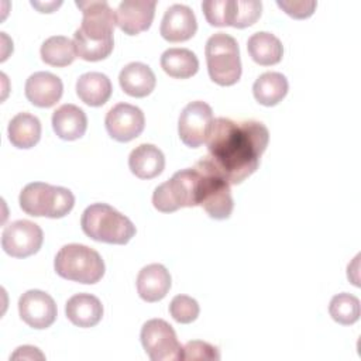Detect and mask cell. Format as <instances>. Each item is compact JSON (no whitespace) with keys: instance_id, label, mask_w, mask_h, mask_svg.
I'll use <instances>...</instances> for the list:
<instances>
[{"instance_id":"6da1fadb","label":"cell","mask_w":361,"mask_h":361,"mask_svg":"<svg viewBox=\"0 0 361 361\" xmlns=\"http://www.w3.org/2000/svg\"><path fill=\"white\" fill-rule=\"evenodd\" d=\"M269 131L255 120L214 118L207 137V158L230 185H238L259 166Z\"/></svg>"},{"instance_id":"7a4b0ae2","label":"cell","mask_w":361,"mask_h":361,"mask_svg":"<svg viewBox=\"0 0 361 361\" xmlns=\"http://www.w3.org/2000/svg\"><path fill=\"white\" fill-rule=\"evenodd\" d=\"M83 18L73 34L76 56L83 61L96 62L106 59L114 47L116 11L104 0L76 1Z\"/></svg>"},{"instance_id":"3957f363","label":"cell","mask_w":361,"mask_h":361,"mask_svg":"<svg viewBox=\"0 0 361 361\" xmlns=\"http://www.w3.org/2000/svg\"><path fill=\"white\" fill-rule=\"evenodd\" d=\"M83 233L94 241L107 244H127L135 235L133 221L107 203H93L80 217Z\"/></svg>"},{"instance_id":"277c9868","label":"cell","mask_w":361,"mask_h":361,"mask_svg":"<svg viewBox=\"0 0 361 361\" xmlns=\"http://www.w3.org/2000/svg\"><path fill=\"white\" fill-rule=\"evenodd\" d=\"M197 172L196 202L204 212L216 220H224L231 216L234 202L230 190V183L216 169L212 161L206 157L199 159L195 166Z\"/></svg>"},{"instance_id":"5b68a950","label":"cell","mask_w":361,"mask_h":361,"mask_svg":"<svg viewBox=\"0 0 361 361\" xmlns=\"http://www.w3.org/2000/svg\"><path fill=\"white\" fill-rule=\"evenodd\" d=\"M18 202L23 212L30 216L61 219L73 209L75 196L69 189L62 186L31 182L23 188Z\"/></svg>"},{"instance_id":"8992f818","label":"cell","mask_w":361,"mask_h":361,"mask_svg":"<svg viewBox=\"0 0 361 361\" xmlns=\"http://www.w3.org/2000/svg\"><path fill=\"white\" fill-rule=\"evenodd\" d=\"M55 272L68 281L96 283L104 275V261L100 254L83 244L63 245L54 261Z\"/></svg>"},{"instance_id":"52a82bcc","label":"cell","mask_w":361,"mask_h":361,"mask_svg":"<svg viewBox=\"0 0 361 361\" xmlns=\"http://www.w3.org/2000/svg\"><path fill=\"white\" fill-rule=\"evenodd\" d=\"M207 72L210 79L220 86H231L241 78L240 48L231 35L213 34L204 47Z\"/></svg>"},{"instance_id":"ba28073f","label":"cell","mask_w":361,"mask_h":361,"mask_svg":"<svg viewBox=\"0 0 361 361\" xmlns=\"http://www.w3.org/2000/svg\"><path fill=\"white\" fill-rule=\"evenodd\" d=\"M197 172L195 168H186L173 173V176L155 188L152 204L162 213H172L180 207H195Z\"/></svg>"},{"instance_id":"9c48e42d","label":"cell","mask_w":361,"mask_h":361,"mask_svg":"<svg viewBox=\"0 0 361 361\" xmlns=\"http://www.w3.org/2000/svg\"><path fill=\"white\" fill-rule=\"evenodd\" d=\"M141 344L152 361L182 360V345L173 327L162 319H151L144 323L140 333Z\"/></svg>"},{"instance_id":"30bf717a","label":"cell","mask_w":361,"mask_h":361,"mask_svg":"<svg viewBox=\"0 0 361 361\" xmlns=\"http://www.w3.org/2000/svg\"><path fill=\"white\" fill-rule=\"evenodd\" d=\"M213 121V110L207 103L202 100L190 102L179 116L178 133L180 141L190 148L200 147L207 141Z\"/></svg>"},{"instance_id":"8fae6325","label":"cell","mask_w":361,"mask_h":361,"mask_svg":"<svg viewBox=\"0 0 361 361\" xmlns=\"http://www.w3.org/2000/svg\"><path fill=\"white\" fill-rule=\"evenodd\" d=\"M42 241L41 227L30 220L11 221L1 233V248L14 258H27L38 252Z\"/></svg>"},{"instance_id":"7c38bea8","label":"cell","mask_w":361,"mask_h":361,"mask_svg":"<svg viewBox=\"0 0 361 361\" xmlns=\"http://www.w3.org/2000/svg\"><path fill=\"white\" fill-rule=\"evenodd\" d=\"M109 135L118 142H128L137 138L145 127V117L141 109L130 103H117L104 118Z\"/></svg>"},{"instance_id":"4fadbf2b","label":"cell","mask_w":361,"mask_h":361,"mask_svg":"<svg viewBox=\"0 0 361 361\" xmlns=\"http://www.w3.org/2000/svg\"><path fill=\"white\" fill-rule=\"evenodd\" d=\"M21 320L32 329L49 327L56 319V305L52 296L39 289H30L18 299Z\"/></svg>"},{"instance_id":"5bb4252c","label":"cell","mask_w":361,"mask_h":361,"mask_svg":"<svg viewBox=\"0 0 361 361\" xmlns=\"http://www.w3.org/2000/svg\"><path fill=\"white\" fill-rule=\"evenodd\" d=\"M155 0H124L116 10V25L127 35L147 31L155 16Z\"/></svg>"},{"instance_id":"9a60e30c","label":"cell","mask_w":361,"mask_h":361,"mask_svg":"<svg viewBox=\"0 0 361 361\" xmlns=\"http://www.w3.org/2000/svg\"><path fill=\"white\" fill-rule=\"evenodd\" d=\"M197 30V21L190 7L185 4H172L166 8L159 32L169 42H182L190 39Z\"/></svg>"},{"instance_id":"2e32d148","label":"cell","mask_w":361,"mask_h":361,"mask_svg":"<svg viewBox=\"0 0 361 361\" xmlns=\"http://www.w3.org/2000/svg\"><path fill=\"white\" fill-rule=\"evenodd\" d=\"M62 92V80L51 72H35L25 82V97L37 107H52Z\"/></svg>"},{"instance_id":"e0dca14e","label":"cell","mask_w":361,"mask_h":361,"mask_svg":"<svg viewBox=\"0 0 361 361\" xmlns=\"http://www.w3.org/2000/svg\"><path fill=\"white\" fill-rule=\"evenodd\" d=\"M171 274L161 264L144 267L137 276V292L145 302H158L166 296L171 289Z\"/></svg>"},{"instance_id":"ac0fdd59","label":"cell","mask_w":361,"mask_h":361,"mask_svg":"<svg viewBox=\"0 0 361 361\" xmlns=\"http://www.w3.org/2000/svg\"><path fill=\"white\" fill-rule=\"evenodd\" d=\"M65 313L72 324L78 327H93L103 317V305L94 295L76 293L68 299Z\"/></svg>"},{"instance_id":"d6986e66","label":"cell","mask_w":361,"mask_h":361,"mask_svg":"<svg viewBox=\"0 0 361 361\" xmlns=\"http://www.w3.org/2000/svg\"><path fill=\"white\" fill-rule=\"evenodd\" d=\"M52 128L59 138L73 141L86 133L87 117L80 107L66 103L52 113Z\"/></svg>"},{"instance_id":"ffe728a7","label":"cell","mask_w":361,"mask_h":361,"mask_svg":"<svg viewBox=\"0 0 361 361\" xmlns=\"http://www.w3.org/2000/svg\"><path fill=\"white\" fill-rule=\"evenodd\" d=\"M118 82L128 96L145 97L155 89L157 78L148 65L142 62H131L121 69Z\"/></svg>"},{"instance_id":"44dd1931","label":"cell","mask_w":361,"mask_h":361,"mask_svg":"<svg viewBox=\"0 0 361 361\" xmlns=\"http://www.w3.org/2000/svg\"><path fill=\"white\" fill-rule=\"evenodd\" d=\"M128 166L137 178L152 179L164 171L165 157L158 147L152 144H141L131 151Z\"/></svg>"},{"instance_id":"7402d4cb","label":"cell","mask_w":361,"mask_h":361,"mask_svg":"<svg viewBox=\"0 0 361 361\" xmlns=\"http://www.w3.org/2000/svg\"><path fill=\"white\" fill-rule=\"evenodd\" d=\"M113 86L110 79L100 72H87L76 82L78 97L92 107L103 106L111 96Z\"/></svg>"},{"instance_id":"603a6c76","label":"cell","mask_w":361,"mask_h":361,"mask_svg":"<svg viewBox=\"0 0 361 361\" xmlns=\"http://www.w3.org/2000/svg\"><path fill=\"white\" fill-rule=\"evenodd\" d=\"M7 134L16 148L28 149L37 145L41 138V123L34 114L18 113L8 123Z\"/></svg>"},{"instance_id":"cb8c5ba5","label":"cell","mask_w":361,"mask_h":361,"mask_svg":"<svg viewBox=\"0 0 361 361\" xmlns=\"http://www.w3.org/2000/svg\"><path fill=\"white\" fill-rule=\"evenodd\" d=\"M247 51L252 61L262 66L275 65L283 56V47L279 38L267 31L252 34L247 41Z\"/></svg>"},{"instance_id":"d4e9b609","label":"cell","mask_w":361,"mask_h":361,"mask_svg":"<svg viewBox=\"0 0 361 361\" xmlns=\"http://www.w3.org/2000/svg\"><path fill=\"white\" fill-rule=\"evenodd\" d=\"M288 79L279 72H265L252 85L255 100L262 106H275L286 96Z\"/></svg>"},{"instance_id":"484cf974","label":"cell","mask_w":361,"mask_h":361,"mask_svg":"<svg viewBox=\"0 0 361 361\" xmlns=\"http://www.w3.org/2000/svg\"><path fill=\"white\" fill-rule=\"evenodd\" d=\"M161 68L175 79H188L199 69L197 56L188 48H169L161 55Z\"/></svg>"},{"instance_id":"4316f807","label":"cell","mask_w":361,"mask_h":361,"mask_svg":"<svg viewBox=\"0 0 361 361\" xmlns=\"http://www.w3.org/2000/svg\"><path fill=\"white\" fill-rule=\"evenodd\" d=\"M76 58L73 41L63 35H54L44 41L41 45V59L56 68L71 65Z\"/></svg>"},{"instance_id":"83f0119b","label":"cell","mask_w":361,"mask_h":361,"mask_svg":"<svg viewBox=\"0 0 361 361\" xmlns=\"http://www.w3.org/2000/svg\"><path fill=\"white\" fill-rule=\"evenodd\" d=\"M329 313L331 319L340 324H354L360 319V299L347 292L338 293L331 298Z\"/></svg>"},{"instance_id":"f1b7e54d","label":"cell","mask_w":361,"mask_h":361,"mask_svg":"<svg viewBox=\"0 0 361 361\" xmlns=\"http://www.w3.org/2000/svg\"><path fill=\"white\" fill-rule=\"evenodd\" d=\"M235 0H204L202 3L203 14L213 27L233 25L235 17Z\"/></svg>"},{"instance_id":"f546056e","label":"cell","mask_w":361,"mask_h":361,"mask_svg":"<svg viewBox=\"0 0 361 361\" xmlns=\"http://www.w3.org/2000/svg\"><path fill=\"white\" fill-rule=\"evenodd\" d=\"M200 312L199 303L188 295H176L169 305V313L178 323L188 324L197 319Z\"/></svg>"},{"instance_id":"4dcf8cb0","label":"cell","mask_w":361,"mask_h":361,"mask_svg":"<svg viewBox=\"0 0 361 361\" xmlns=\"http://www.w3.org/2000/svg\"><path fill=\"white\" fill-rule=\"evenodd\" d=\"M237 1V8H235V17L233 27L235 28H245L252 24L261 17V10H262V3L258 0H251V1Z\"/></svg>"},{"instance_id":"1f68e13d","label":"cell","mask_w":361,"mask_h":361,"mask_svg":"<svg viewBox=\"0 0 361 361\" xmlns=\"http://www.w3.org/2000/svg\"><path fill=\"white\" fill-rule=\"evenodd\" d=\"M182 360H220V351L206 341L193 340L183 345Z\"/></svg>"},{"instance_id":"d6a6232c","label":"cell","mask_w":361,"mask_h":361,"mask_svg":"<svg viewBox=\"0 0 361 361\" xmlns=\"http://www.w3.org/2000/svg\"><path fill=\"white\" fill-rule=\"evenodd\" d=\"M276 6L279 8H282L288 16L302 20V18H307L314 13V8L317 6L316 1H286V0H278Z\"/></svg>"},{"instance_id":"836d02e7","label":"cell","mask_w":361,"mask_h":361,"mask_svg":"<svg viewBox=\"0 0 361 361\" xmlns=\"http://www.w3.org/2000/svg\"><path fill=\"white\" fill-rule=\"evenodd\" d=\"M13 360H17V358H44V354H41L38 351L37 347H32V345H23V347H18L17 351L11 355Z\"/></svg>"},{"instance_id":"e575fe53","label":"cell","mask_w":361,"mask_h":361,"mask_svg":"<svg viewBox=\"0 0 361 361\" xmlns=\"http://www.w3.org/2000/svg\"><path fill=\"white\" fill-rule=\"evenodd\" d=\"M62 4V1H48V3H41V1H31V6L38 8L41 13H52L55 8H58Z\"/></svg>"}]
</instances>
